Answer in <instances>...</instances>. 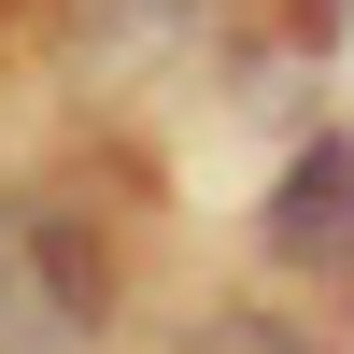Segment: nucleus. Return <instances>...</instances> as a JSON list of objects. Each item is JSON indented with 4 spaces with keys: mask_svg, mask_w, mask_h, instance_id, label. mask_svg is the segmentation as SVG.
<instances>
[{
    "mask_svg": "<svg viewBox=\"0 0 354 354\" xmlns=\"http://www.w3.org/2000/svg\"><path fill=\"white\" fill-rule=\"evenodd\" d=\"M113 326V255L57 185L0 198V354H85Z\"/></svg>",
    "mask_w": 354,
    "mask_h": 354,
    "instance_id": "1",
    "label": "nucleus"
},
{
    "mask_svg": "<svg viewBox=\"0 0 354 354\" xmlns=\"http://www.w3.org/2000/svg\"><path fill=\"white\" fill-rule=\"evenodd\" d=\"M255 241H270L283 270H354V128H326V142H298V156H283Z\"/></svg>",
    "mask_w": 354,
    "mask_h": 354,
    "instance_id": "2",
    "label": "nucleus"
},
{
    "mask_svg": "<svg viewBox=\"0 0 354 354\" xmlns=\"http://www.w3.org/2000/svg\"><path fill=\"white\" fill-rule=\"evenodd\" d=\"M85 28H100V43H185L198 0H85Z\"/></svg>",
    "mask_w": 354,
    "mask_h": 354,
    "instance_id": "3",
    "label": "nucleus"
},
{
    "mask_svg": "<svg viewBox=\"0 0 354 354\" xmlns=\"http://www.w3.org/2000/svg\"><path fill=\"white\" fill-rule=\"evenodd\" d=\"M198 354H298V326H270V312H213Z\"/></svg>",
    "mask_w": 354,
    "mask_h": 354,
    "instance_id": "4",
    "label": "nucleus"
},
{
    "mask_svg": "<svg viewBox=\"0 0 354 354\" xmlns=\"http://www.w3.org/2000/svg\"><path fill=\"white\" fill-rule=\"evenodd\" d=\"M298 28H340V0H298Z\"/></svg>",
    "mask_w": 354,
    "mask_h": 354,
    "instance_id": "5",
    "label": "nucleus"
}]
</instances>
